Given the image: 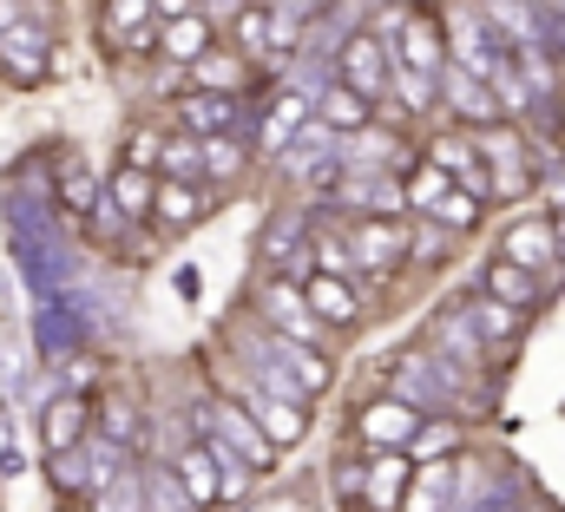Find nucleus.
Wrapping results in <instances>:
<instances>
[{
  "label": "nucleus",
  "mask_w": 565,
  "mask_h": 512,
  "mask_svg": "<svg viewBox=\"0 0 565 512\" xmlns=\"http://www.w3.org/2000/svg\"><path fill=\"white\" fill-rule=\"evenodd\" d=\"M198 420L211 427L204 440H217L224 454H237V460H244L250 473H270V460H277V447L264 440V427L250 420V407H231V401H211V407H204Z\"/></svg>",
  "instance_id": "obj_1"
},
{
  "label": "nucleus",
  "mask_w": 565,
  "mask_h": 512,
  "mask_svg": "<svg viewBox=\"0 0 565 512\" xmlns=\"http://www.w3.org/2000/svg\"><path fill=\"white\" fill-rule=\"evenodd\" d=\"M480 138V158H487V178H493V198H520L526 184H533V164H526V138L507 126H487V131H473Z\"/></svg>",
  "instance_id": "obj_2"
},
{
  "label": "nucleus",
  "mask_w": 565,
  "mask_h": 512,
  "mask_svg": "<svg viewBox=\"0 0 565 512\" xmlns=\"http://www.w3.org/2000/svg\"><path fill=\"white\" fill-rule=\"evenodd\" d=\"M264 322L277 329L282 342H302V349H316V335H322V322H316V309H309L296 276H270L264 282Z\"/></svg>",
  "instance_id": "obj_3"
},
{
  "label": "nucleus",
  "mask_w": 565,
  "mask_h": 512,
  "mask_svg": "<svg viewBox=\"0 0 565 512\" xmlns=\"http://www.w3.org/2000/svg\"><path fill=\"white\" fill-rule=\"evenodd\" d=\"M171 473H178V487L191 493V506L211 512L217 500H224V454H217V440H191V447H178L171 454Z\"/></svg>",
  "instance_id": "obj_4"
},
{
  "label": "nucleus",
  "mask_w": 565,
  "mask_h": 512,
  "mask_svg": "<svg viewBox=\"0 0 565 512\" xmlns=\"http://www.w3.org/2000/svg\"><path fill=\"white\" fill-rule=\"evenodd\" d=\"M335 79H342V86H355L362 99H382V93H388V79H395V53H388L375 33H355V40L342 46V60H335Z\"/></svg>",
  "instance_id": "obj_5"
},
{
  "label": "nucleus",
  "mask_w": 565,
  "mask_h": 512,
  "mask_svg": "<svg viewBox=\"0 0 565 512\" xmlns=\"http://www.w3.org/2000/svg\"><path fill=\"white\" fill-rule=\"evenodd\" d=\"M415 487V454L408 447H375L369 473H362V506L369 512H395Z\"/></svg>",
  "instance_id": "obj_6"
},
{
  "label": "nucleus",
  "mask_w": 565,
  "mask_h": 512,
  "mask_svg": "<svg viewBox=\"0 0 565 512\" xmlns=\"http://www.w3.org/2000/svg\"><path fill=\"white\" fill-rule=\"evenodd\" d=\"M349 250H355L362 269H382V276H388L402 256L415 250V231H408L402 217H362V224L349 231Z\"/></svg>",
  "instance_id": "obj_7"
},
{
  "label": "nucleus",
  "mask_w": 565,
  "mask_h": 512,
  "mask_svg": "<svg viewBox=\"0 0 565 512\" xmlns=\"http://www.w3.org/2000/svg\"><path fill=\"white\" fill-rule=\"evenodd\" d=\"M440 86H447V113H454L460 126L487 131V126H500V119H507V106H500V93H493L487 79H473L467 66H447V73H440Z\"/></svg>",
  "instance_id": "obj_8"
},
{
  "label": "nucleus",
  "mask_w": 565,
  "mask_h": 512,
  "mask_svg": "<svg viewBox=\"0 0 565 512\" xmlns=\"http://www.w3.org/2000/svg\"><path fill=\"white\" fill-rule=\"evenodd\" d=\"M500 256L507 263H520V269H546V263H559V217H520V224H507V237H500Z\"/></svg>",
  "instance_id": "obj_9"
},
{
  "label": "nucleus",
  "mask_w": 565,
  "mask_h": 512,
  "mask_svg": "<svg viewBox=\"0 0 565 512\" xmlns=\"http://www.w3.org/2000/svg\"><path fill=\"white\" fill-rule=\"evenodd\" d=\"M427 164H440L447 178H460L473 198H493V178H487V158H480V138L473 131H447L427 145Z\"/></svg>",
  "instance_id": "obj_10"
},
{
  "label": "nucleus",
  "mask_w": 565,
  "mask_h": 512,
  "mask_svg": "<svg viewBox=\"0 0 565 512\" xmlns=\"http://www.w3.org/2000/svg\"><path fill=\"white\" fill-rule=\"evenodd\" d=\"M204 211H211V184H198V178H158L151 217H158L164 231H191Z\"/></svg>",
  "instance_id": "obj_11"
},
{
  "label": "nucleus",
  "mask_w": 565,
  "mask_h": 512,
  "mask_svg": "<svg viewBox=\"0 0 565 512\" xmlns=\"http://www.w3.org/2000/svg\"><path fill=\"white\" fill-rule=\"evenodd\" d=\"M415 427H422V407L402 401V394H382V401L362 407V440H369V447H408Z\"/></svg>",
  "instance_id": "obj_12"
},
{
  "label": "nucleus",
  "mask_w": 565,
  "mask_h": 512,
  "mask_svg": "<svg viewBox=\"0 0 565 512\" xmlns=\"http://www.w3.org/2000/svg\"><path fill=\"white\" fill-rule=\"evenodd\" d=\"M250 420H257V427H264V440H270V447H296V440H302V434H309V407H302V401H282V394H270V387H257V394H250Z\"/></svg>",
  "instance_id": "obj_13"
},
{
  "label": "nucleus",
  "mask_w": 565,
  "mask_h": 512,
  "mask_svg": "<svg viewBox=\"0 0 565 512\" xmlns=\"http://www.w3.org/2000/svg\"><path fill=\"white\" fill-rule=\"evenodd\" d=\"M158 53H164V60H178V66H198V60H211V53H217V26H211L204 13H178V20H164Z\"/></svg>",
  "instance_id": "obj_14"
},
{
  "label": "nucleus",
  "mask_w": 565,
  "mask_h": 512,
  "mask_svg": "<svg viewBox=\"0 0 565 512\" xmlns=\"http://www.w3.org/2000/svg\"><path fill=\"white\" fill-rule=\"evenodd\" d=\"M302 296H309V309H316V322H322V329H349V322L362 316V302H355L349 276H322V269H309V276H302Z\"/></svg>",
  "instance_id": "obj_15"
},
{
  "label": "nucleus",
  "mask_w": 565,
  "mask_h": 512,
  "mask_svg": "<svg viewBox=\"0 0 565 512\" xmlns=\"http://www.w3.org/2000/svg\"><path fill=\"white\" fill-rule=\"evenodd\" d=\"M178 126L198 131V138H217V131H231V126H237V93H211V86L184 93V99H178Z\"/></svg>",
  "instance_id": "obj_16"
},
{
  "label": "nucleus",
  "mask_w": 565,
  "mask_h": 512,
  "mask_svg": "<svg viewBox=\"0 0 565 512\" xmlns=\"http://www.w3.org/2000/svg\"><path fill=\"white\" fill-rule=\"evenodd\" d=\"M395 60H402V66H415V73H427V79H440V73H447V53H440V26H434V13H408Z\"/></svg>",
  "instance_id": "obj_17"
},
{
  "label": "nucleus",
  "mask_w": 565,
  "mask_h": 512,
  "mask_svg": "<svg viewBox=\"0 0 565 512\" xmlns=\"http://www.w3.org/2000/svg\"><path fill=\"white\" fill-rule=\"evenodd\" d=\"M480 296H493V302H513V309H533V302L546 296V282H540L533 269H520V263L493 256V263H487V276H480Z\"/></svg>",
  "instance_id": "obj_18"
},
{
  "label": "nucleus",
  "mask_w": 565,
  "mask_h": 512,
  "mask_svg": "<svg viewBox=\"0 0 565 512\" xmlns=\"http://www.w3.org/2000/svg\"><path fill=\"white\" fill-rule=\"evenodd\" d=\"M316 126L349 131V138H355V131H369V126H375V99H362L355 86H342V79H335V86H329V93L316 99Z\"/></svg>",
  "instance_id": "obj_19"
},
{
  "label": "nucleus",
  "mask_w": 565,
  "mask_h": 512,
  "mask_svg": "<svg viewBox=\"0 0 565 512\" xmlns=\"http://www.w3.org/2000/svg\"><path fill=\"white\" fill-rule=\"evenodd\" d=\"M0 73H7L13 86L46 79V46H40V33H33V26H13V33L0 40Z\"/></svg>",
  "instance_id": "obj_20"
},
{
  "label": "nucleus",
  "mask_w": 565,
  "mask_h": 512,
  "mask_svg": "<svg viewBox=\"0 0 565 512\" xmlns=\"http://www.w3.org/2000/svg\"><path fill=\"white\" fill-rule=\"evenodd\" d=\"M277 7H237L231 13V40H237V53H282V33H277Z\"/></svg>",
  "instance_id": "obj_21"
},
{
  "label": "nucleus",
  "mask_w": 565,
  "mask_h": 512,
  "mask_svg": "<svg viewBox=\"0 0 565 512\" xmlns=\"http://www.w3.org/2000/svg\"><path fill=\"white\" fill-rule=\"evenodd\" d=\"M309 113H316V106H309L302 93H277V99L264 106V131H257V138H264V151H289V138L309 126Z\"/></svg>",
  "instance_id": "obj_22"
},
{
  "label": "nucleus",
  "mask_w": 565,
  "mask_h": 512,
  "mask_svg": "<svg viewBox=\"0 0 565 512\" xmlns=\"http://www.w3.org/2000/svg\"><path fill=\"white\" fill-rule=\"evenodd\" d=\"M467 322H473V335H480V342H520V329H526V309H513V302H493V296H473V302H467Z\"/></svg>",
  "instance_id": "obj_23"
},
{
  "label": "nucleus",
  "mask_w": 565,
  "mask_h": 512,
  "mask_svg": "<svg viewBox=\"0 0 565 512\" xmlns=\"http://www.w3.org/2000/svg\"><path fill=\"white\" fill-rule=\"evenodd\" d=\"M151 191H158V178H151L145 164H119L113 184H106V204H113L119 217H151Z\"/></svg>",
  "instance_id": "obj_24"
},
{
  "label": "nucleus",
  "mask_w": 565,
  "mask_h": 512,
  "mask_svg": "<svg viewBox=\"0 0 565 512\" xmlns=\"http://www.w3.org/2000/svg\"><path fill=\"white\" fill-rule=\"evenodd\" d=\"M40 427H46V447H53V454H73V447L86 440V401H79V394H66V401H53Z\"/></svg>",
  "instance_id": "obj_25"
},
{
  "label": "nucleus",
  "mask_w": 565,
  "mask_h": 512,
  "mask_svg": "<svg viewBox=\"0 0 565 512\" xmlns=\"http://www.w3.org/2000/svg\"><path fill=\"white\" fill-rule=\"evenodd\" d=\"M302 244H309V217L302 211H277L270 224H264V263H289V256H302Z\"/></svg>",
  "instance_id": "obj_26"
},
{
  "label": "nucleus",
  "mask_w": 565,
  "mask_h": 512,
  "mask_svg": "<svg viewBox=\"0 0 565 512\" xmlns=\"http://www.w3.org/2000/svg\"><path fill=\"white\" fill-rule=\"evenodd\" d=\"M158 171H164V178H198V184H204V138H198V131H178V138H164V151H158Z\"/></svg>",
  "instance_id": "obj_27"
},
{
  "label": "nucleus",
  "mask_w": 565,
  "mask_h": 512,
  "mask_svg": "<svg viewBox=\"0 0 565 512\" xmlns=\"http://www.w3.org/2000/svg\"><path fill=\"white\" fill-rule=\"evenodd\" d=\"M237 178H244V145L231 131L204 138V184H237Z\"/></svg>",
  "instance_id": "obj_28"
},
{
  "label": "nucleus",
  "mask_w": 565,
  "mask_h": 512,
  "mask_svg": "<svg viewBox=\"0 0 565 512\" xmlns=\"http://www.w3.org/2000/svg\"><path fill=\"white\" fill-rule=\"evenodd\" d=\"M447 191H454V178H447L440 164H415V171L402 178V198H408V211H422V217L447 198Z\"/></svg>",
  "instance_id": "obj_29"
},
{
  "label": "nucleus",
  "mask_w": 565,
  "mask_h": 512,
  "mask_svg": "<svg viewBox=\"0 0 565 512\" xmlns=\"http://www.w3.org/2000/svg\"><path fill=\"white\" fill-rule=\"evenodd\" d=\"M93 512H151V500H145V467L119 473L113 487H99L93 493Z\"/></svg>",
  "instance_id": "obj_30"
},
{
  "label": "nucleus",
  "mask_w": 565,
  "mask_h": 512,
  "mask_svg": "<svg viewBox=\"0 0 565 512\" xmlns=\"http://www.w3.org/2000/svg\"><path fill=\"white\" fill-rule=\"evenodd\" d=\"M145 20H151V0H106V13H99V26H106L113 46H132Z\"/></svg>",
  "instance_id": "obj_31"
},
{
  "label": "nucleus",
  "mask_w": 565,
  "mask_h": 512,
  "mask_svg": "<svg viewBox=\"0 0 565 512\" xmlns=\"http://www.w3.org/2000/svg\"><path fill=\"white\" fill-rule=\"evenodd\" d=\"M480 204H487V198H473L467 184H454V191L427 211V224H440V231H473V224H480Z\"/></svg>",
  "instance_id": "obj_32"
},
{
  "label": "nucleus",
  "mask_w": 565,
  "mask_h": 512,
  "mask_svg": "<svg viewBox=\"0 0 565 512\" xmlns=\"http://www.w3.org/2000/svg\"><path fill=\"white\" fill-rule=\"evenodd\" d=\"M99 440H113V447H139V407L126 401V394H113L106 407H99Z\"/></svg>",
  "instance_id": "obj_33"
},
{
  "label": "nucleus",
  "mask_w": 565,
  "mask_h": 512,
  "mask_svg": "<svg viewBox=\"0 0 565 512\" xmlns=\"http://www.w3.org/2000/svg\"><path fill=\"white\" fill-rule=\"evenodd\" d=\"M454 447H460V427H454V420H422V427H415V440H408L415 467H427V460H447Z\"/></svg>",
  "instance_id": "obj_34"
},
{
  "label": "nucleus",
  "mask_w": 565,
  "mask_h": 512,
  "mask_svg": "<svg viewBox=\"0 0 565 512\" xmlns=\"http://www.w3.org/2000/svg\"><path fill=\"white\" fill-rule=\"evenodd\" d=\"M145 500H151V512H198L171 467H145Z\"/></svg>",
  "instance_id": "obj_35"
},
{
  "label": "nucleus",
  "mask_w": 565,
  "mask_h": 512,
  "mask_svg": "<svg viewBox=\"0 0 565 512\" xmlns=\"http://www.w3.org/2000/svg\"><path fill=\"white\" fill-rule=\"evenodd\" d=\"M60 198H66V211H93V204H99V198H93V178H86L79 158L60 164Z\"/></svg>",
  "instance_id": "obj_36"
},
{
  "label": "nucleus",
  "mask_w": 565,
  "mask_h": 512,
  "mask_svg": "<svg viewBox=\"0 0 565 512\" xmlns=\"http://www.w3.org/2000/svg\"><path fill=\"white\" fill-rule=\"evenodd\" d=\"M388 86L402 93V106H408V113H427V106H434V79L415 73V66H402V60H395V79H388Z\"/></svg>",
  "instance_id": "obj_37"
},
{
  "label": "nucleus",
  "mask_w": 565,
  "mask_h": 512,
  "mask_svg": "<svg viewBox=\"0 0 565 512\" xmlns=\"http://www.w3.org/2000/svg\"><path fill=\"white\" fill-rule=\"evenodd\" d=\"M53 480H60L66 493H73V487H93V467L79 460V447H73V454H53Z\"/></svg>",
  "instance_id": "obj_38"
},
{
  "label": "nucleus",
  "mask_w": 565,
  "mask_h": 512,
  "mask_svg": "<svg viewBox=\"0 0 565 512\" xmlns=\"http://www.w3.org/2000/svg\"><path fill=\"white\" fill-rule=\"evenodd\" d=\"M158 151H164V138H132V151H126V164H145V171H151V164H158Z\"/></svg>",
  "instance_id": "obj_39"
},
{
  "label": "nucleus",
  "mask_w": 565,
  "mask_h": 512,
  "mask_svg": "<svg viewBox=\"0 0 565 512\" xmlns=\"http://www.w3.org/2000/svg\"><path fill=\"white\" fill-rule=\"evenodd\" d=\"M277 13H289V20H302V13H316V7H329V0H270Z\"/></svg>",
  "instance_id": "obj_40"
},
{
  "label": "nucleus",
  "mask_w": 565,
  "mask_h": 512,
  "mask_svg": "<svg viewBox=\"0 0 565 512\" xmlns=\"http://www.w3.org/2000/svg\"><path fill=\"white\" fill-rule=\"evenodd\" d=\"M158 13H164V20H178V13H198V7H191V0H158Z\"/></svg>",
  "instance_id": "obj_41"
}]
</instances>
